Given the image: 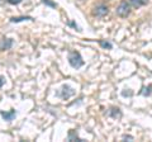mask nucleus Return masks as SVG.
<instances>
[{
    "instance_id": "f257e3e1",
    "label": "nucleus",
    "mask_w": 152,
    "mask_h": 142,
    "mask_svg": "<svg viewBox=\"0 0 152 142\" xmlns=\"http://www.w3.org/2000/svg\"><path fill=\"white\" fill-rule=\"evenodd\" d=\"M69 62L74 69H80L84 65V60L77 51H72L69 55Z\"/></svg>"
},
{
    "instance_id": "f03ea898",
    "label": "nucleus",
    "mask_w": 152,
    "mask_h": 142,
    "mask_svg": "<svg viewBox=\"0 0 152 142\" xmlns=\"http://www.w3.org/2000/svg\"><path fill=\"white\" fill-rule=\"evenodd\" d=\"M129 13H131V7H129V4H128L126 0H123V1L118 5V8H117V14L119 17H122V18H126V17H128L129 15Z\"/></svg>"
},
{
    "instance_id": "7ed1b4c3",
    "label": "nucleus",
    "mask_w": 152,
    "mask_h": 142,
    "mask_svg": "<svg viewBox=\"0 0 152 142\" xmlns=\"http://www.w3.org/2000/svg\"><path fill=\"white\" fill-rule=\"evenodd\" d=\"M74 94H75V91H74L72 88L69 86V85H64L62 89H61V91L58 93V95L62 99H69L70 97H72Z\"/></svg>"
},
{
    "instance_id": "20e7f679",
    "label": "nucleus",
    "mask_w": 152,
    "mask_h": 142,
    "mask_svg": "<svg viewBox=\"0 0 152 142\" xmlns=\"http://www.w3.org/2000/svg\"><path fill=\"white\" fill-rule=\"evenodd\" d=\"M109 13V9L107 5H98V7H95L94 8V10H93V14L94 15H96V17H104V15H107V14Z\"/></svg>"
},
{
    "instance_id": "39448f33",
    "label": "nucleus",
    "mask_w": 152,
    "mask_h": 142,
    "mask_svg": "<svg viewBox=\"0 0 152 142\" xmlns=\"http://www.w3.org/2000/svg\"><path fill=\"white\" fill-rule=\"evenodd\" d=\"M0 114H1V117H3L4 121L10 122V121L14 119V117H15L17 112H15V109H10L9 112H3V111H1V112H0Z\"/></svg>"
},
{
    "instance_id": "423d86ee",
    "label": "nucleus",
    "mask_w": 152,
    "mask_h": 142,
    "mask_svg": "<svg viewBox=\"0 0 152 142\" xmlns=\"http://www.w3.org/2000/svg\"><path fill=\"white\" fill-rule=\"evenodd\" d=\"M13 46V40L10 38H1L0 40V51L9 50Z\"/></svg>"
},
{
    "instance_id": "0eeeda50",
    "label": "nucleus",
    "mask_w": 152,
    "mask_h": 142,
    "mask_svg": "<svg viewBox=\"0 0 152 142\" xmlns=\"http://www.w3.org/2000/svg\"><path fill=\"white\" fill-rule=\"evenodd\" d=\"M109 116L113 117V118H121L122 117V112H121L119 108L113 107V108H110V111H109Z\"/></svg>"
},
{
    "instance_id": "6e6552de",
    "label": "nucleus",
    "mask_w": 152,
    "mask_h": 142,
    "mask_svg": "<svg viewBox=\"0 0 152 142\" xmlns=\"http://www.w3.org/2000/svg\"><path fill=\"white\" fill-rule=\"evenodd\" d=\"M129 3L132 4L134 8H140V7H143L148 3V0H129Z\"/></svg>"
},
{
    "instance_id": "1a4fd4ad",
    "label": "nucleus",
    "mask_w": 152,
    "mask_h": 142,
    "mask_svg": "<svg viewBox=\"0 0 152 142\" xmlns=\"http://www.w3.org/2000/svg\"><path fill=\"white\" fill-rule=\"evenodd\" d=\"M23 20H33V18L32 17H13V18H10L12 23H19Z\"/></svg>"
},
{
    "instance_id": "9d476101",
    "label": "nucleus",
    "mask_w": 152,
    "mask_h": 142,
    "mask_svg": "<svg viewBox=\"0 0 152 142\" xmlns=\"http://www.w3.org/2000/svg\"><path fill=\"white\" fill-rule=\"evenodd\" d=\"M67 140L69 141H84V140H81L80 137L77 136V135H75V132L71 130L70 132H69V137H67Z\"/></svg>"
},
{
    "instance_id": "9b49d317",
    "label": "nucleus",
    "mask_w": 152,
    "mask_h": 142,
    "mask_svg": "<svg viewBox=\"0 0 152 142\" xmlns=\"http://www.w3.org/2000/svg\"><path fill=\"white\" fill-rule=\"evenodd\" d=\"M99 45H100V46L103 47V48H105V50H107V48H108V50H110L112 47H113L110 42H108V41H103V40H102V41H99Z\"/></svg>"
},
{
    "instance_id": "f8f14e48",
    "label": "nucleus",
    "mask_w": 152,
    "mask_h": 142,
    "mask_svg": "<svg viewBox=\"0 0 152 142\" xmlns=\"http://www.w3.org/2000/svg\"><path fill=\"white\" fill-rule=\"evenodd\" d=\"M42 3L46 4V5H48V7H51V8H56L57 7V4L53 3V1H51V0H42Z\"/></svg>"
},
{
    "instance_id": "ddd939ff",
    "label": "nucleus",
    "mask_w": 152,
    "mask_h": 142,
    "mask_svg": "<svg viewBox=\"0 0 152 142\" xmlns=\"http://www.w3.org/2000/svg\"><path fill=\"white\" fill-rule=\"evenodd\" d=\"M151 89H152V86L143 88V89H142V91H141V94H142V95H150V94H151Z\"/></svg>"
},
{
    "instance_id": "4468645a",
    "label": "nucleus",
    "mask_w": 152,
    "mask_h": 142,
    "mask_svg": "<svg viewBox=\"0 0 152 142\" xmlns=\"http://www.w3.org/2000/svg\"><path fill=\"white\" fill-rule=\"evenodd\" d=\"M7 1H8L9 4H13V5H17V4L22 3V0H7Z\"/></svg>"
},
{
    "instance_id": "2eb2a0df",
    "label": "nucleus",
    "mask_w": 152,
    "mask_h": 142,
    "mask_svg": "<svg viewBox=\"0 0 152 142\" xmlns=\"http://www.w3.org/2000/svg\"><path fill=\"white\" fill-rule=\"evenodd\" d=\"M4 83H5V80H4V78L1 76V75H0V88H1L3 85H4Z\"/></svg>"
},
{
    "instance_id": "dca6fc26",
    "label": "nucleus",
    "mask_w": 152,
    "mask_h": 142,
    "mask_svg": "<svg viewBox=\"0 0 152 142\" xmlns=\"http://www.w3.org/2000/svg\"><path fill=\"white\" fill-rule=\"evenodd\" d=\"M69 26H71V27H75V28H76V29H77V31H81V29H79V27L76 26L74 22H70V23H69Z\"/></svg>"
},
{
    "instance_id": "f3484780",
    "label": "nucleus",
    "mask_w": 152,
    "mask_h": 142,
    "mask_svg": "<svg viewBox=\"0 0 152 142\" xmlns=\"http://www.w3.org/2000/svg\"><path fill=\"white\" fill-rule=\"evenodd\" d=\"M123 140H133V137L132 136H123Z\"/></svg>"
},
{
    "instance_id": "a211bd4d",
    "label": "nucleus",
    "mask_w": 152,
    "mask_h": 142,
    "mask_svg": "<svg viewBox=\"0 0 152 142\" xmlns=\"http://www.w3.org/2000/svg\"><path fill=\"white\" fill-rule=\"evenodd\" d=\"M122 94H123L124 97H127V95H132V91H123Z\"/></svg>"
}]
</instances>
